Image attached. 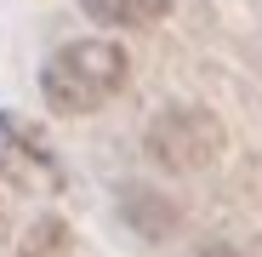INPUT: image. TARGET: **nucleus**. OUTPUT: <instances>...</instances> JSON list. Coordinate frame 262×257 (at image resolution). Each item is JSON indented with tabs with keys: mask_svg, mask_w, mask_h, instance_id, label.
I'll list each match as a JSON object with an SVG mask.
<instances>
[{
	"mask_svg": "<svg viewBox=\"0 0 262 257\" xmlns=\"http://www.w3.org/2000/svg\"><path fill=\"white\" fill-rule=\"evenodd\" d=\"M0 177L23 194H57L63 189V166H57L52 143L17 114H0Z\"/></svg>",
	"mask_w": 262,
	"mask_h": 257,
	"instance_id": "nucleus-3",
	"label": "nucleus"
},
{
	"mask_svg": "<svg viewBox=\"0 0 262 257\" xmlns=\"http://www.w3.org/2000/svg\"><path fill=\"white\" fill-rule=\"evenodd\" d=\"M148 154L165 171H200L223 154V120L211 109H160L148 126Z\"/></svg>",
	"mask_w": 262,
	"mask_h": 257,
	"instance_id": "nucleus-2",
	"label": "nucleus"
},
{
	"mask_svg": "<svg viewBox=\"0 0 262 257\" xmlns=\"http://www.w3.org/2000/svg\"><path fill=\"white\" fill-rule=\"evenodd\" d=\"M120 200L143 206V211H125L143 234H171V229H177V206H171V200H160V194H148V189H125Z\"/></svg>",
	"mask_w": 262,
	"mask_h": 257,
	"instance_id": "nucleus-6",
	"label": "nucleus"
},
{
	"mask_svg": "<svg viewBox=\"0 0 262 257\" xmlns=\"http://www.w3.org/2000/svg\"><path fill=\"white\" fill-rule=\"evenodd\" d=\"M80 6L103 29H148L171 12V0H80Z\"/></svg>",
	"mask_w": 262,
	"mask_h": 257,
	"instance_id": "nucleus-4",
	"label": "nucleus"
},
{
	"mask_svg": "<svg viewBox=\"0 0 262 257\" xmlns=\"http://www.w3.org/2000/svg\"><path fill=\"white\" fill-rule=\"evenodd\" d=\"M125 80H131V57L120 40H69L46 57L40 92L57 114H92L125 92Z\"/></svg>",
	"mask_w": 262,
	"mask_h": 257,
	"instance_id": "nucleus-1",
	"label": "nucleus"
},
{
	"mask_svg": "<svg viewBox=\"0 0 262 257\" xmlns=\"http://www.w3.org/2000/svg\"><path fill=\"white\" fill-rule=\"evenodd\" d=\"M17 257H74V234H69V223H63V218H40V223H29Z\"/></svg>",
	"mask_w": 262,
	"mask_h": 257,
	"instance_id": "nucleus-5",
	"label": "nucleus"
}]
</instances>
